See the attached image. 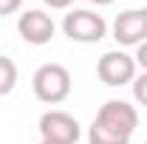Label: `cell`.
Instances as JSON below:
<instances>
[{"instance_id":"cell-1","label":"cell","mask_w":147,"mask_h":144,"mask_svg":"<svg viewBox=\"0 0 147 144\" xmlns=\"http://www.w3.org/2000/svg\"><path fill=\"white\" fill-rule=\"evenodd\" d=\"M31 88H34V96L45 105H59L71 96V73L65 65L59 62H45L34 71V79H31Z\"/></svg>"},{"instance_id":"cell-2","label":"cell","mask_w":147,"mask_h":144,"mask_svg":"<svg viewBox=\"0 0 147 144\" xmlns=\"http://www.w3.org/2000/svg\"><path fill=\"white\" fill-rule=\"evenodd\" d=\"M62 31L68 40L74 42H85V45H91V42H99V40H105L108 34V23L102 14H96V11H88V9H71L65 20H62Z\"/></svg>"},{"instance_id":"cell-3","label":"cell","mask_w":147,"mask_h":144,"mask_svg":"<svg viewBox=\"0 0 147 144\" xmlns=\"http://www.w3.org/2000/svg\"><path fill=\"white\" fill-rule=\"evenodd\" d=\"M93 122L105 130H110V133H116V136H122V139H130L139 127V110L127 102H122V99H110L99 108Z\"/></svg>"},{"instance_id":"cell-4","label":"cell","mask_w":147,"mask_h":144,"mask_svg":"<svg viewBox=\"0 0 147 144\" xmlns=\"http://www.w3.org/2000/svg\"><path fill=\"white\" fill-rule=\"evenodd\" d=\"M96 73L108 88H122L136 79V59L125 51H105L96 62Z\"/></svg>"},{"instance_id":"cell-5","label":"cell","mask_w":147,"mask_h":144,"mask_svg":"<svg viewBox=\"0 0 147 144\" xmlns=\"http://www.w3.org/2000/svg\"><path fill=\"white\" fill-rule=\"evenodd\" d=\"M82 136V127L65 110H45L40 116V139L59 144H76Z\"/></svg>"},{"instance_id":"cell-6","label":"cell","mask_w":147,"mask_h":144,"mask_svg":"<svg viewBox=\"0 0 147 144\" xmlns=\"http://www.w3.org/2000/svg\"><path fill=\"white\" fill-rule=\"evenodd\" d=\"M113 40L119 45H142L147 40V9H127L113 20Z\"/></svg>"},{"instance_id":"cell-7","label":"cell","mask_w":147,"mask_h":144,"mask_svg":"<svg viewBox=\"0 0 147 144\" xmlns=\"http://www.w3.org/2000/svg\"><path fill=\"white\" fill-rule=\"evenodd\" d=\"M17 31L28 45H45V42L54 40L57 26H54V20H51V14H45L42 9H28V11L20 14Z\"/></svg>"},{"instance_id":"cell-8","label":"cell","mask_w":147,"mask_h":144,"mask_svg":"<svg viewBox=\"0 0 147 144\" xmlns=\"http://www.w3.org/2000/svg\"><path fill=\"white\" fill-rule=\"evenodd\" d=\"M17 85V65L14 59L0 54V96H9Z\"/></svg>"},{"instance_id":"cell-9","label":"cell","mask_w":147,"mask_h":144,"mask_svg":"<svg viewBox=\"0 0 147 144\" xmlns=\"http://www.w3.org/2000/svg\"><path fill=\"white\" fill-rule=\"evenodd\" d=\"M88 144H130V139H122V136H116V133H110L93 122L88 127Z\"/></svg>"},{"instance_id":"cell-10","label":"cell","mask_w":147,"mask_h":144,"mask_svg":"<svg viewBox=\"0 0 147 144\" xmlns=\"http://www.w3.org/2000/svg\"><path fill=\"white\" fill-rule=\"evenodd\" d=\"M133 96H136V102L142 108H147V71L133 79Z\"/></svg>"},{"instance_id":"cell-11","label":"cell","mask_w":147,"mask_h":144,"mask_svg":"<svg viewBox=\"0 0 147 144\" xmlns=\"http://www.w3.org/2000/svg\"><path fill=\"white\" fill-rule=\"evenodd\" d=\"M23 3H26V0H0V17H9V14L20 11Z\"/></svg>"},{"instance_id":"cell-12","label":"cell","mask_w":147,"mask_h":144,"mask_svg":"<svg viewBox=\"0 0 147 144\" xmlns=\"http://www.w3.org/2000/svg\"><path fill=\"white\" fill-rule=\"evenodd\" d=\"M133 59H136V65H142V68L147 71V40L139 45V51H136V57H133Z\"/></svg>"},{"instance_id":"cell-13","label":"cell","mask_w":147,"mask_h":144,"mask_svg":"<svg viewBox=\"0 0 147 144\" xmlns=\"http://www.w3.org/2000/svg\"><path fill=\"white\" fill-rule=\"evenodd\" d=\"M45 6H51V9H68L74 0H42Z\"/></svg>"},{"instance_id":"cell-14","label":"cell","mask_w":147,"mask_h":144,"mask_svg":"<svg viewBox=\"0 0 147 144\" xmlns=\"http://www.w3.org/2000/svg\"><path fill=\"white\" fill-rule=\"evenodd\" d=\"M91 3H96V6H110L113 0H91Z\"/></svg>"},{"instance_id":"cell-15","label":"cell","mask_w":147,"mask_h":144,"mask_svg":"<svg viewBox=\"0 0 147 144\" xmlns=\"http://www.w3.org/2000/svg\"><path fill=\"white\" fill-rule=\"evenodd\" d=\"M40 144H59V141H45V139H40Z\"/></svg>"},{"instance_id":"cell-16","label":"cell","mask_w":147,"mask_h":144,"mask_svg":"<svg viewBox=\"0 0 147 144\" xmlns=\"http://www.w3.org/2000/svg\"><path fill=\"white\" fill-rule=\"evenodd\" d=\"M144 144H147V141H144Z\"/></svg>"}]
</instances>
